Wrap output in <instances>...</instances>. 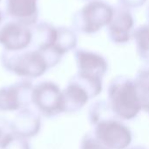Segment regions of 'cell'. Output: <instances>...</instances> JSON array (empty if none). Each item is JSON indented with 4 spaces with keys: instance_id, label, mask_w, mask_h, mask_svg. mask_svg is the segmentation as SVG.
I'll list each match as a JSON object with an SVG mask.
<instances>
[{
    "instance_id": "obj_1",
    "label": "cell",
    "mask_w": 149,
    "mask_h": 149,
    "mask_svg": "<svg viewBox=\"0 0 149 149\" xmlns=\"http://www.w3.org/2000/svg\"><path fill=\"white\" fill-rule=\"evenodd\" d=\"M107 102L114 116L124 120L134 119L142 110L135 82L127 76H118L110 82Z\"/></svg>"
},
{
    "instance_id": "obj_2",
    "label": "cell",
    "mask_w": 149,
    "mask_h": 149,
    "mask_svg": "<svg viewBox=\"0 0 149 149\" xmlns=\"http://www.w3.org/2000/svg\"><path fill=\"white\" fill-rule=\"evenodd\" d=\"M1 63L7 71L25 80L38 78L50 68L45 54L35 48L17 52L4 50Z\"/></svg>"
},
{
    "instance_id": "obj_3",
    "label": "cell",
    "mask_w": 149,
    "mask_h": 149,
    "mask_svg": "<svg viewBox=\"0 0 149 149\" xmlns=\"http://www.w3.org/2000/svg\"><path fill=\"white\" fill-rule=\"evenodd\" d=\"M114 11L108 3L102 0H89L72 18L75 31L83 33H95L111 21Z\"/></svg>"
},
{
    "instance_id": "obj_4",
    "label": "cell",
    "mask_w": 149,
    "mask_h": 149,
    "mask_svg": "<svg viewBox=\"0 0 149 149\" xmlns=\"http://www.w3.org/2000/svg\"><path fill=\"white\" fill-rule=\"evenodd\" d=\"M31 103L41 114L47 117L64 112L63 92L57 83L51 81H44L33 86Z\"/></svg>"
},
{
    "instance_id": "obj_5",
    "label": "cell",
    "mask_w": 149,
    "mask_h": 149,
    "mask_svg": "<svg viewBox=\"0 0 149 149\" xmlns=\"http://www.w3.org/2000/svg\"><path fill=\"white\" fill-rule=\"evenodd\" d=\"M94 136L107 149H126L132 142V133L123 123L109 118L98 122Z\"/></svg>"
},
{
    "instance_id": "obj_6",
    "label": "cell",
    "mask_w": 149,
    "mask_h": 149,
    "mask_svg": "<svg viewBox=\"0 0 149 149\" xmlns=\"http://www.w3.org/2000/svg\"><path fill=\"white\" fill-rule=\"evenodd\" d=\"M32 89L29 80L0 88V112H15L28 107L31 103Z\"/></svg>"
},
{
    "instance_id": "obj_7",
    "label": "cell",
    "mask_w": 149,
    "mask_h": 149,
    "mask_svg": "<svg viewBox=\"0 0 149 149\" xmlns=\"http://www.w3.org/2000/svg\"><path fill=\"white\" fill-rule=\"evenodd\" d=\"M32 29L23 23L11 20L0 28V44L5 51L17 52L31 45Z\"/></svg>"
},
{
    "instance_id": "obj_8",
    "label": "cell",
    "mask_w": 149,
    "mask_h": 149,
    "mask_svg": "<svg viewBox=\"0 0 149 149\" xmlns=\"http://www.w3.org/2000/svg\"><path fill=\"white\" fill-rule=\"evenodd\" d=\"M74 57L78 75L93 80H103L108 69L107 61L104 56L96 52L79 48L74 51Z\"/></svg>"
},
{
    "instance_id": "obj_9",
    "label": "cell",
    "mask_w": 149,
    "mask_h": 149,
    "mask_svg": "<svg viewBox=\"0 0 149 149\" xmlns=\"http://www.w3.org/2000/svg\"><path fill=\"white\" fill-rule=\"evenodd\" d=\"M107 26V35L115 44H125L133 37L134 18L130 9L119 5L114 7L113 18Z\"/></svg>"
},
{
    "instance_id": "obj_10",
    "label": "cell",
    "mask_w": 149,
    "mask_h": 149,
    "mask_svg": "<svg viewBox=\"0 0 149 149\" xmlns=\"http://www.w3.org/2000/svg\"><path fill=\"white\" fill-rule=\"evenodd\" d=\"M6 12L12 20L34 25L38 18V0H6Z\"/></svg>"
},
{
    "instance_id": "obj_11",
    "label": "cell",
    "mask_w": 149,
    "mask_h": 149,
    "mask_svg": "<svg viewBox=\"0 0 149 149\" xmlns=\"http://www.w3.org/2000/svg\"><path fill=\"white\" fill-rule=\"evenodd\" d=\"M63 92L64 112H75L81 110L91 99L87 89L76 78L72 77Z\"/></svg>"
},
{
    "instance_id": "obj_12",
    "label": "cell",
    "mask_w": 149,
    "mask_h": 149,
    "mask_svg": "<svg viewBox=\"0 0 149 149\" xmlns=\"http://www.w3.org/2000/svg\"><path fill=\"white\" fill-rule=\"evenodd\" d=\"M10 125L13 133L24 138H30L39 132L41 119L36 112L26 107L19 110Z\"/></svg>"
},
{
    "instance_id": "obj_13",
    "label": "cell",
    "mask_w": 149,
    "mask_h": 149,
    "mask_svg": "<svg viewBox=\"0 0 149 149\" xmlns=\"http://www.w3.org/2000/svg\"><path fill=\"white\" fill-rule=\"evenodd\" d=\"M57 39L53 47V52L63 57V55L71 50H73L78 42V38L74 29L59 26L57 27Z\"/></svg>"
},
{
    "instance_id": "obj_14",
    "label": "cell",
    "mask_w": 149,
    "mask_h": 149,
    "mask_svg": "<svg viewBox=\"0 0 149 149\" xmlns=\"http://www.w3.org/2000/svg\"><path fill=\"white\" fill-rule=\"evenodd\" d=\"M133 37L135 40L136 50L140 58L149 64V23L134 29Z\"/></svg>"
},
{
    "instance_id": "obj_15",
    "label": "cell",
    "mask_w": 149,
    "mask_h": 149,
    "mask_svg": "<svg viewBox=\"0 0 149 149\" xmlns=\"http://www.w3.org/2000/svg\"><path fill=\"white\" fill-rule=\"evenodd\" d=\"M134 80L137 86L142 109L149 113V64L139 69Z\"/></svg>"
},
{
    "instance_id": "obj_16",
    "label": "cell",
    "mask_w": 149,
    "mask_h": 149,
    "mask_svg": "<svg viewBox=\"0 0 149 149\" xmlns=\"http://www.w3.org/2000/svg\"><path fill=\"white\" fill-rule=\"evenodd\" d=\"M0 149H30V146L26 138L11 133L1 143Z\"/></svg>"
},
{
    "instance_id": "obj_17",
    "label": "cell",
    "mask_w": 149,
    "mask_h": 149,
    "mask_svg": "<svg viewBox=\"0 0 149 149\" xmlns=\"http://www.w3.org/2000/svg\"><path fill=\"white\" fill-rule=\"evenodd\" d=\"M80 149H107L96 138L95 136L86 135L81 143Z\"/></svg>"
},
{
    "instance_id": "obj_18",
    "label": "cell",
    "mask_w": 149,
    "mask_h": 149,
    "mask_svg": "<svg viewBox=\"0 0 149 149\" xmlns=\"http://www.w3.org/2000/svg\"><path fill=\"white\" fill-rule=\"evenodd\" d=\"M147 0H119L120 5L127 7L128 9L139 8L146 3Z\"/></svg>"
},
{
    "instance_id": "obj_19",
    "label": "cell",
    "mask_w": 149,
    "mask_h": 149,
    "mask_svg": "<svg viewBox=\"0 0 149 149\" xmlns=\"http://www.w3.org/2000/svg\"><path fill=\"white\" fill-rule=\"evenodd\" d=\"M146 17H147V20H148V23H149V5L147 8V11H146Z\"/></svg>"
},
{
    "instance_id": "obj_20",
    "label": "cell",
    "mask_w": 149,
    "mask_h": 149,
    "mask_svg": "<svg viewBox=\"0 0 149 149\" xmlns=\"http://www.w3.org/2000/svg\"><path fill=\"white\" fill-rule=\"evenodd\" d=\"M129 149H146L144 147H141V146H135V147H133V148H130Z\"/></svg>"
},
{
    "instance_id": "obj_21",
    "label": "cell",
    "mask_w": 149,
    "mask_h": 149,
    "mask_svg": "<svg viewBox=\"0 0 149 149\" xmlns=\"http://www.w3.org/2000/svg\"><path fill=\"white\" fill-rule=\"evenodd\" d=\"M2 20H3V14H2L1 10H0V28H1V23H2Z\"/></svg>"
},
{
    "instance_id": "obj_22",
    "label": "cell",
    "mask_w": 149,
    "mask_h": 149,
    "mask_svg": "<svg viewBox=\"0 0 149 149\" xmlns=\"http://www.w3.org/2000/svg\"><path fill=\"white\" fill-rule=\"evenodd\" d=\"M0 2H1V0H0Z\"/></svg>"
},
{
    "instance_id": "obj_23",
    "label": "cell",
    "mask_w": 149,
    "mask_h": 149,
    "mask_svg": "<svg viewBox=\"0 0 149 149\" xmlns=\"http://www.w3.org/2000/svg\"><path fill=\"white\" fill-rule=\"evenodd\" d=\"M88 1H89V0H88Z\"/></svg>"
}]
</instances>
